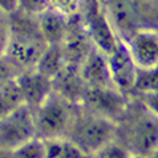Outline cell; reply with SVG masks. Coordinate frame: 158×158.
Returning <instances> with one entry per match:
<instances>
[{
    "label": "cell",
    "instance_id": "1",
    "mask_svg": "<svg viewBox=\"0 0 158 158\" xmlns=\"http://www.w3.org/2000/svg\"><path fill=\"white\" fill-rule=\"evenodd\" d=\"M27 12L15 14L8 21L7 39L3 43V57L15 68L36 69L49 45L39 31L36 16Z\"/></svg>",
    "mask_w": 158,
    "mask_h": 158
},
{
    "label": "cell",
    "instance_id": "2",
    "mask_svg": "<svg viewBox=\"0 0 158 158\" xmlns=\"http://www.w3.org/2000/svg\"><path fill=\"white\" fill-rule=\"evenodd\" d=\"M116 125V141L133 157H148L158 146V118L141 101L128 104Z\"/></svg>",
    "mask_w": 158,
    "mask_h": 158
},
{
    "label": "cell",
    "instance_id": "3",
    "mask_svg": "<svg viewBox=\"0 0 158 158\" xmlns=\"http://www.w3.org/2000/svg\"><path fill=\"white\" fill-rule=\"evenodd\" d=\"M100 4L122 41L141 29H158V8L153 0H100Z\"/></svg>",
    "mask_w": 158,
    "mask_h": 158
},
{
    "label": "cell",
    "instance_id": "4",
    "mask_svg": "<svg viewBox=\"0 0 158 158\" xmlns=\"http://www.w3.org/2000/svg\"><path fill=\"white\" fill-rule=\"evenodd\" d=\"M116 131L117 125L114 121L77 104L67 137L71 138L88 157H90L114 141Z\"/></svg>",
    "mask_w": 158,
    "mask_h": 158
},
{
    "label": "cell",
    "instance_id": "5",
    "mask_svg": "<svg viewBox=\"0 0 158 158\" xmlns=\"http://www.w3.org/2000/svg\"><path fill=\"white\" fill-rule=\"evenodd\" d=\"M76 105L57 90L51 94L35 109L37 137L43 139L67 137L71 129Z\"/></svg>",
    "mask_w": 158,
    "mask_h": 158
},
{
    "label": "cell",
    "instance_id": "6",
    "mask_svg": "<svg viewBox=\"0 0 158 158\" xmlns=\"http://www.w3.org/2000/svg\"><path fill=\"white\" fill-rule=\"evenodd\" d=\"M35 137H37L35 112L27 104H21L14 110L2 116V124H0L2 149L12 150Z\"/></svg>",
    "mask_w": 158,
    "mask_h": 158
},
{
    "label": "cell",
    "instance_id": "7",
    "mask_svg": "<svg viewBox=\"0 0 158 158\" xmlns=\"http://www.w3.org/2000/svg\"><path fill=\"white\" fill-rule=\"evenodd\" d=\"M78 104L117 124L129 102L126 96L116 88L85 86Z\"/></svg>",
    "mask_w": 158,
    "mask_h": 158
},
{
    "label": "cell",
    "instance_id": "8",
    "mask_svg": "<svg viewBox=\"0 0 158 158\" xmlns=\"http://www.w3.org/2000/svg\"><path fill=\"white\" fill-rule=\"evenodd\" d=\"M106 57L114 86L125 96L129 93L133 94L137 67L131 59L126 44L120 40L117 45L109 53H106Z\"/></svg>",
    "mask_w": 158,
    "mask_h": 158
},
{
    "label": "cell",
    "instance_id": "9",
    "mask_svg": "<svg viewBox=\"0 0 158 158\" xmlns=\"http://www.w3.org/2000/svg\"><path fill=\"white\" fill-rule=\"evenodd\" d=\"M124 43L137 69L158 68V29H141Z\"/></svg>",
    "mask_w": 158,
    "mask_h": 158
},
{
    "label": "cell",
    "instance_id": "10",
    "mask_svg": "<svg viewBox=\"0 0 158 158\" xmlns=\"http://www.w3.org/2000/svg\"><path fill=\"white\" fill-rule=\"evenodd\" d=\"M78 76L84 82V86L116 88L112 81L106 55L96 45L90 48L85 59L78 65Z\"/></svg>",
    "mask_w": 158,
    "mask_h": 158
},
{
    "label": "cell",
    "instance_id": "11",
    "mask_svg": "<svg viewBox=\"0 0 158 158\" xmlns=\"http://www.w3.org/2000/svg\"><path fill=\"white\" fill-rule=\"evenodd\" d=\"M17 80H19L24 104H27L33 110L53 90L52 89V82H51L52 80L49 77L44 76L37 69L23 72L21 74H19Z\"/></svg>",
    "mask_w": 158,
    "mask_h": 158
},
{
    "label": "cell",
    "instance_id": "12",
    "mask_svg": "<svg viewBox=\"0 0 158 158\" xmlns=\"http://www.w3.org/2000/svg\"><path fill=\"white\" fill-rule=\"evenodd\" d=\"M39 31L49 47H60L67 39L69 31V20L64 15L56 12L52 8H45L36 15Z\"/></svg>",
    "mask_w": 158,
    "mask_h": 158
},
{
    "label": "cell",
    "instance_id": "13",
    "mask_svg": "<svg viewBox=\"0 0 158 158\" xmlns=\"http://www.w3.org/2000/svg\"><path fill=\"white\" fill-rule=\"evenodd\" d=\"M45 158H89L68 137L44 139Z\"/></svg>",
    "mask_w": 158,
    "mask_h": 158
},
{
    "label": "cell",
    "instance_id": "14",
    "mask_svg": "<svg viewBox=\"0 0 158 158\" xmlns=\"http://www.w3.org/2000/svg\"><path fill=\"white\" fill-rule=\"evenodd\" d=\"M17 77L19 76H6L2 80V116L24 104Z\"/></svg>",
    "mask_w": 158,
    "mask_h": 158
},
{
    "label": "cell",
    "instance_id": "15",
    "mask_svg": "<svg viewBox=\"0 0 158 158\" xmlns=\"http://www.w3.org/2000/svg\"><path fill=\"white\" fill-rule=\"evenodd\" d=\"M133 93H137L139 96L158 93V68L137 69Z\"/></svg>",
    "mask_w": 158,
    "mask_h": 158
},
{
    "label": "cell",
    "instance_id": "16",
    "mask_svg": "<svg viewBox=\"0 0 158 158\" xmlns=\"http://www.w3.org/2000/svg\"><path fill=\"white\" fill-rule=\"evenodd\" d=\"M14 158H45V143L40 137H35L11 150Z\"/></svg>",
    "mask_w": 158,
    "mask_h": 158
},
{
    "label": "cell",
    "instance_id": "17",
    "mask_svg": "<svg viewBox=\"0 0 158 158\" xmlns=\"http://www.w3.org/2000/svg\"><path fill=\"white\" fill-rule=\"evenodd\" d=\"M82 0H48V7L68 19L74 17L81 8Z\"/></svg>",
    "mask_w": 158,
    "mask_h": 158
},
{
    "label": "cell",
    "instance_id": "18",
    "mask_svg": "<svg viewBox=\"0 0 158 158\" xmlns=\"http://www.w3.org/2000/svg\"><path fill=\"white\" fill-rule=\"evenodd\" d=\"M89 158H134L131 156V153L126 148H124L120 142H117L116 139L110 143H108L106 146H104L101 150L94 153L93 156Z\"/></svg>",
    "mask_w": 158,
    "mask_h": 158
},
{
    "label": "cell",
    "instance_id": "19",
    "mask_svg": "<svg viewBox=\"0 0 158 158\" xmlns=\"http://www.w3.org/2000/svg\"><path fill=\"white\" fill-rule=\"evenodd\" d=\"M139 97H141L139 101L158 118V93L143 94V96H139Z\"/></svg>",
    "mask_w": 158,
    "mask_h": 158
},
{
    "label": "cell",
    "instance_id": "20",
    "mask_svg": "<svg viewBox=\"0 0 158 158\" xmlns=\"http://www.w3.org/2000/svg\"><path fill=\"white\" fill-rule=\"evenodd\" d=\"M19 7V0H2V8L4 14H12Z\"/></svg>",
    "mask_w": 158,
    "mask_h": 158
},
{
    "label": "cell",
    "instance_id": "21",
    "mask_svg": "<svg viewBox=\"0 0 158 158\" xmlns=\"http://www.w3.org/2000/svg\"><path fill=\"white\" fill-rule=\"evenodd\" d=\"M2 158H14L11 150H7V149H2Z\"/></svg>",
    "mask_w": 158,
    "mask_h": 158
},
{
    "label": "cell",
    "instance_id": "22",
    "mask_svg": "<svg viewBox=\"0 0 158 158\" xmlns=\"http://www.w3.org/2000/svg\"><path fill=\"white\" fill-rule=\"evenodd\" d=\"M153 2H154V4H156L157 8H158V0H153Z\"/></svg>",
    "mask_w": 158,
    "mask_h": 158
},
{
    "label": "cell",
    "instance_id": "23",
    "mask_svg": "<svg viewBox=\"0 0 158 158\" xmlns=\"http://www.w3.org/2000/svg\"><path fill=\"white\" fill-rule=\"evenodd\" d=\"M134 158H148V157H134Z\"/></svg>",
    "mask_w": 158,
    "mask_h": 158
}]
</instances>
